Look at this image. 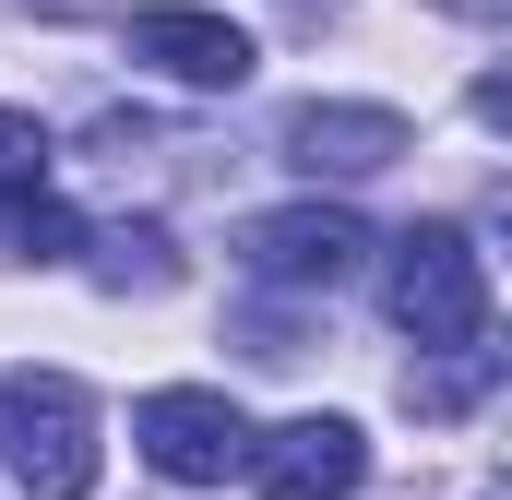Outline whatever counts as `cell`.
Segmentation results:
<instances>
[{"mask_svg": "<svg viewBox=\"0 0 512 500\" xmlns=\"http://www.w3.org/2000/svg\"><path fill=\"white\" fill-rule=\"evenodd\" d=\"M0 477L24 500L96 489V393L72 370H0Z\"/></svg>", "mask_w": 512, "mask_h": 500, "instance_id": "cell-1", "label": "cell"}, {"mask_svg": "<svg viewBox=\"0 0 512 500\" xmlns=\"http://www.w3.org/2000/svg\"><path fill=\"white\" fill-rule=\"evenodd\" d=\"M393 322L417 334V358H453V346H489V262L465 227H405L382 274Z\"/></svg>", "mask_w": 512, "mask_h": 500, "instance_id": "cell-2", "label": "cell"}, {"mask_svg": "<svg viewBox=\"0 0 512 500\" xmlns=\"http://www.w3.org/2000/svg\"><path fill=\"white\" fill-rule=\"evenodd\" d=\"M131 441H143V465H155L167 489H215V477L251 465V417H239L227 393H203V381L143 393V405H131Z\"/></svg>", "mask_w": 512, "mask_h": 500, "instance_id": "cell-3", "label": "cell"}, {"mask_svg": "<svg viewBox=\"0 0 512 500\" xmlns=\"http://www.w3.org/2000/svg\"><path fill=\"white\" fill-rule=\"evenodd\" d=\"M370 250H382V239H370L346 203H274V215L239 227V262H251L262 286H346Z\"/></svg>", "mask_w": 512, "mask_h": 500, "instance_id": "cell-4", "label": "cell"}, {"mask_svg": "<svg viewBox=\"0 0 512 500\" xmlns=\"http://www.w3.org/2000/svg\"><path fill=\"white\" fill-rule=\"evenodd\" d=\"M370 477V429L358 417H286L251 441V489L262 500H358Z\"/></svg>", "mask_w": 512, "mask_h": 500, "instance_id": "cell-5", "label": "cell"}, {"mask_svg": "<svg viewBox=\"0 0 512 500\" xmlns=\"http://www.w3.org/2000/svg\"><path fill=\"white\" fill-rule=\"evenodd\" d=\"M131 60H155L167 84H203V96H227V84H251V60H262V48L227 24V12H179V0H167V12H131Z\"/></svg>", "mask_w": 512, "mask_h": 500, "instance_id": "cell-6", "label": "cell"}, {"mask_svg": "<svg viewBox=\"0 0 512 500\" xmlns=\"http://www.w3.org/2000/svg\"><path fill=\"white\" fill-rule=\"evenodd\" d=\"M405 155V108H358V96H322V108H298L286 120V167H310V179H370Z\"/></svg>", "mask_w": 512, "mask_h": 500, "instance_id": "cell-7", "label": "cell"}, {"mask_svg": "<svg viewBox=\"0 0 512 500\" xmlns=\"http://www.w3.org/2000/svg\"><path fill=\"white\" fill-rule=\"evenodd\" d=\"M489 381H501V346H453V358H417V370H405V405H417V417H465Z\"/></svg>", "mask_w": 512, "mask_h": 500, "instance_id": "cell-8", "label": "cell"}, {"mask_svg": "<svg viewBox=\"0 0 512 500\" xmlns=\"http://www.w3.org/2000/svg\"><path fill=\"white\" fill-rule=\"evenodd\" d=\"M0 227H12V250H36V262H72V250H84V215H72V203H48V191L0 203Z\"/></svg>", "mask_w": 512, "mask_h": 500, "instance_id": "cell-9", "label": "cell"}, {"mask_svg": "<svg viewBox=\"0 0 512 500\" xmlns=\"http://www.w3.org/2000/svg\"><path fill=\"white\" fill-rule=\"evenodd\" d=\"M24 191H48V131L24 108H0V203H24Z\"/></svg>", "mask_w": 512, "mask_h": 500, "instance_id": "cell-10", "label": "cell"}, {"mask_svg": "<svg viewBox=\"0 0 512 500\" xmlns=\"http://www.w3.org/2000/svg\"><path fill=\"white\" fill-rule=\"evenodd\" d=\"M453 12H501V0H453Z\"/></svg>", "mask_w": 512, "mask_h": 500, "instance_id": "cell-11", "label": "cell"}]
</instances>
